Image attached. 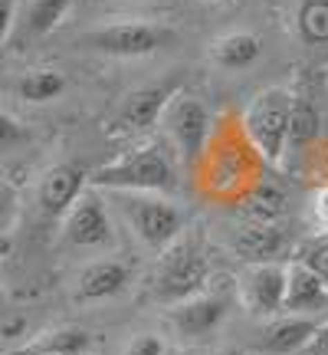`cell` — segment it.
<instances>
[{
  "label": "cell",
  "instance_id": "obj_1",
  "mask_svg": "<svg viewBox=\"0 0 328 355\" xmlns=\"http://www.w3.org/2000/svg\"><path fill=\"white\" fill-rule=\"evenodd\" d=\"M92 188L109 191H145V194H171L181 184L177 171V152L161 139L145 141L131 152L118 155L115 162L92 171Z\"/></svg>",
  "mask_w": 328,
  "mask_h": 355
},
{
  "label": "cell",
  "instance_id": "obj_2",
  "mask_svg": "<svg viewBox=\"0 0 328 355\" xmlns=\"http://www.w3.org/2000/svg\"><path fill=\"white\" fill-rule=\"evenodd\" d=\"M118 194L125 224L152 254L161 257L184 237L188 214L174 201H167V194H145V191H118Z\"/></svg>",
  "mask_w": 328,
  "mask_h": 355
},
{
  "label": "cell",
  "instance_id": "obj_3",
  "mask_svg": "<svg viewBox=\"0 0 328 355\" xmlns=\"http://www.w3.org/2000/svg\"><path fill=\"white\" fill-rule=\"evenodd\" d=\"M207 277H210V260L203 254L201 237H181L171 250H164L158 257L152 277V296L167 306H177L203 293Z\"/></svg>",
  "mask_w": 328,
  "mask_h": 355
},
{
  "label": "cell",
  "instance_id": "obj_4",
  "mask_svg": "<svg viewBox=\"0 0 328 355\" xmlns=\"http://www.w3.org/2000/svg\"><path fill=\"white\" fill-rule=\"evenodd\" d=\"M292 102L295 92L282 86H269L256 92L253 102L243 112V128L250 135L253 148L263 155L266 162H282L289 152V132H292Z\"/></svg>",
  "mask_w": 328,
  "mask_h": 355
},
{
  "label": "cell",
  "instance_id": "obj_5",
  "mask_svg": "<svg viewBox=\"0 0 328 355\" xmlns=\"http://www.w3.org/2000/svg\"><path fill=\"white\" fill-rule=\"evenodd\" d=\"M181 92V79L177 76H164L158 83L131 89L125 99L112 109V115L105 119V135L109 139H135L145 135L152 125H158L167 112V105L174 102V96Z\"/></svg>",
  "mask_w": 328,
  "mask_h": 355
},
{
  "label": "cell",
  "instance_id": "obj_6",
  "mask_svg": "<svg viewBox=\"0 0 328 355\" xmlns=\"http://www.w3.org/2000/svg\"><path fill=\"white\" fill-rule=\"evenodd\" d=\"M174 30L167 24H148V20H125V24H109L95 26L79 37V43L92 53H105V56H122V60H138V56H152L174 43Z\"/></svg>",
  "mask_w": 328,
  "mask_h": 355
},
{
  "label": "cell",
  "instance_id": "obj_7",
  "mask_svg": "<svg viewBox=\"0 0 328 355\" xmlns=\"http://www.w3.org/2000/svg\"><path fill=\"white\" fill-rule=\"evenodd\" d=\"M60 237L69 250H109V247H115V220L99 188L89 184L79 194V201L63 217Z\"/></svg>",
  "mask_w": 328,
  "mask_h": 355
},
{
  "label": "cell",
  "instance_id": "obj_8",
  "mask_svg": "<svg viewBox=\"0 0 328 355\" xmlns=\"http://www.w3.org/2000/svg\"><path fill=\"white\" fill-rule=\"evenodd\" d=\"M286 290H289V263L269 260V263H246L237 283V296L246 316L276 319L286 313Z\"/></svg>",
  "mask_w": 328,
  "mask_h": 355
},
{
  "label": "cell",
  "instance_id": "obj_9",
  "mask_svg": "<svg viewBox=\"0 0 328 355\" xmlns=\"http://www.w3.org/2000/svg\"><path fill=\"white\" fill-rule=\"evenodd\" d=\"M167 125V139L174 145L177 158L184 162V168H194L201 162L203 148H207V135H210V109L203 105L197 96L177 92L174 102L167 105V112L161 119Z\"/></svg>",
  "mask_w": 328,
  "mask_h": 355
},
{
  "label": "cell",
  "instance_id": "obj_10",
  "mask_svg": "<svg viewBox=\"0 0 328 355\" xmlns=\"http://www.w3.org/2000/svg\"><path fill=\"white\" fill-rule=\"evenodd\" d=\"M230 313V300L224 293H197V296H190L184 303L171 306V329L181 336V339H190V343H201L207 336H214L220 329V322L227 319Z\"/></svg>",
  "mask_w": 328,
  "mask_h": 355
},
{
  "label": "cell",
  "instance_id": "obj_11",
  "mask_svg": "<svg viewBox=\"0 0 328 355\" xmlns=\"http://www.w3.org/2000/svg\"><path fill=\"white\" fill-rule=\"evenodd\" d=\"M89 171L76 162H60L53 165L50 171H43L39 178V188H37V204H39V214L46 220H60V217L69 214V207L79 201V194L92 184L89 181Z\"/></svg>",
  "mask_w": 328,
  "mask_h": 355
},
{
  "label": "cell",
  "instance_id": "obj_12",
  "mask_svg": "<svg viewBox=\"0 0 328 355\" xmlns=\"http://www.w3.org/2000/svg\"><path fill=\"white\" fill-rule=\"evenodd\" d=\"M322 326H325L322 316H299V313H282L276 319H266L256 352L259 355H299L316 343Z\"/></svg>",
  "mask_w": 328,
  "mask_h": 355
},
{
  "label": "cell",
  "instance_id": "obj_13",
  "mask_svg": "<svg viewBox=\"0 0 328 355\" xmlns=\"http://www.w3.org/2000/svg\"><path fill=\"white\" fill-rule=\"evenodd\" d=\"M135 279V270L118 260V257H102V260H92L79 270L76 277V300L79 303H105V300H115L131 286Z\"/></svg>",
  "mask_w": 328,
  "mask_h": 355
},
{
  "label": "cell",
  "instance_id": "obj_14",
  "mask_svg": "<svg viewBox=\"0 0 328 355\" xmlns=\"http://www.w3.org/2000/svg\"><path fill=\"white\" fill-rule=\"evenodd\" d=\"M286 313L299 316H322L328 313V283L302 260L289 263V290H286Z\"/></svg>",
  "mask_w": 328,
  "mask_h": 355
},
{
  "label": "cell",
  "instance_id": "obj_15",
  "mask_svg": "<svg viewBox=\"0 0 328 355\" xmlns=\"http://www.w3.org/2000/svg\"><path fill=\"white\" fill-rule=\"evenodd\" d=\"M289 247V234L279 224H256L246 220L237 234H233V250L246 260V263H269L279 260V254Z\"/></svg>",
  "mask_w": 328,
  "mask_h": 355
},
{
  "label": "cell",
  "instance_id": "obj_16",
  "mask_svg": "<svg viewBox=\"0 0 328 355\" xmlns=\"http://www.w3.org/2000/svg\"><path fill=\"white\" fill-rule=\"evenodd\" d=\"M73 7V0H30L24 3V13L17 20V30L7 46H17V43H33V40H43L46 33H53L56 26L63 24L66 10Z\"/></svg>",
  "mask_w": 328,
  "mask_h": 355
},
{
  "label": "cell",
  "instance_id": "obj_17",
  "mask_svg": "<svg viewBox=\"0 0 328 355\" xmlns=\"http://www.w3.org/2000/svg\"><path fill=\"white\" fill-rule=\"evenodd\" d=\"M263 56V40L250 33V30H233V33H224L220 40H214L210 46V63L220 66V69H250V66L259 63Z\"/></svg>",
  "mask_w": 328,
  "mask_h": 355
},
{
  "label": "cell",
  "instance_id": "obj_18",
  "mask_svg": "<svg viewBox=\"0 0 328 355\" xmlns=\"http://www.w3.org/2000/svg\"><path fill=\"white\" fill-rule=\"evenodd\" d=\"M69 89V79L60 69H30L13 83V92L17 99L26 102V105H46V102H56Z\"/></svg>",
  "mask_w": 328,
  "mask_h": 355
},
{
  "label": "cell",
  "instance_id": "obj_19",
  "mask_svg": "<svg viewBox=\"0 0 328 355\" xmlns=\"http://www.w3.org/2000/svg\"><path fill=\"white\" fill-rule=\"evenodd\" d=\"M322 132V112L309 89H295L292 102V132H289V152H305Z\"/></svg>",
  "mask_w": 328,
  "mask_h": 355
},
{
  "label": "cell",
  "instance_id": "obj_20",
  "mask_svg": "<svg viewBox=\"0 0 328 355\" xmlns=\"http://www.w3.org/2000/svg\"><path fill=\"white\" fill-rule=\"evenodd\" d=\"M286 207H289L286 191L276 188V184H259L246 198L243 214H246V220H256V224H279L286 217Z\"/></svg>",
  "mask_w": 328,
  "mask_h": 355
},
{
  "label": "cell",
  "instance_id": "obj_21",
  "mask_svg": "<svg viewBox=\"0 0 328 355\" xmlns=\"http://www.w3.org/2000/svg\"><path fill=\"white\" fill-rule=\"evenodd\" d=\"M295 30L309 46H328V0H299Z\"/></svg>",
  "mask_w": 328,
  "mask_h": 355
},
{
  "label": "cell",
  "instance_id": "obj_22",
  "mask_svg": "<svg viewBox=\"0 0 328 355\" xmlns=\"http://www.w3.org/2000/svg\"><path fill=\"white\" fill-rule=\"evenodd\" d=\"M295 260H302L305 266H312L318 277L328 283V234H318L316 241L305 243L302 250L295 254Z\"/></svg>",
  "mask_w": 328,
  "mask_h": 355
},
{
  "label": "cell",
  "instance_id": "obj_23",
  "mask_svg": "<svg viewBox=\"0 0 328 355\" xmlns=\"http://www.w3.org/2000/svg\"><path fill=\"white\" fill-rule=\"evenodd\" d=\"M26 332H30V319L26 313H17V309H7L3 319H0V339L7 345V352H13V345L26 339Z\"/></svg>",
  "mask_w": 328,
  "mask_h": 355
},
{
  "label": "cell",
  "instance_id": "obj_24",
  "mask_svg": "<svg viewBox=\"0 0 328 355\" xmlns=\"http://www.w3.org/2000/svg\"><path fill=\"white\" fill-rule=\"evenodd\" d=\"M122 355H167V339L161 332H141L125 345Z\"/></svg>",
  "mask_w": 328,
  "mask_h": 355
},
{
  "label": "cell",
  "instance_id": "obj_25",
  "mask_svg": "<svg viewBox=\"0 0 328 355\" xmlns=\"http://www.w3.org/2000/svg\"><path fill=\"white\" fill-rule=\"evenodd\" d=\"M20 139H26V128H20V122H17L10 112H3L0 115V148H3V152H13Z\"/></svg>",
  "mask_w": 328,
  "mask_h": 355
},
{
  "label": "cell",
  "instance_id": "obj_26",
  "mask_svg": "<svg viewBox=\"0 0 328 355\" xmlns=\"http://www.w3.org/2000/svg\"><path fill=\"white\" fill-rule=\"evenodd\" d=\"M309 214H312V224L318 227V234H328V184H322V188L312 194Z\"/></svg>",
  "mask_w": 328,
  "mask_h": 355
},
{
  "label": "cell",
  "instance_id": "obj_27",
  "mask_svg": "<svg viewBox=\"0 0 328 355\" xmlns=\"http://www.w3.org/2000/svg\"><path fill=\"white\" fill-rule=\"evenodd\" d=\"M305 355H328V319H325V326L318 329V336H316V343L305 349Z\"/></svg>",
  "mask_w": 328,
  "mask_h": 355
},
{
  "label": "cell",
  "instance_id": "obj_28",
  "mask_svg": "<svg viewBox=\"0 0 328 355\" xmlns=\"http://www.w3.org/2000/svg\"><path fill=\"white\" fill-rule=\"evenodd\" d=\"M24 355H66V352H56V349H46V345H33V349Z\"/></svg>",
  "mask_w": 328,
  "mask_h": 355
},
{
  "label": "cell",
  "instance_id": "obj_29",
  "mask_svg": "<svg viewBox=\"0 0 328 355\" xmlns=\"http://www.w3.org/2000/svg\"><path fill=\"white\" fill-rule=\"evenodd\" d=\"M99 3H128V0H99Z\"/></svg>",
  "mask_w": 328,
  "mask_h": 355
}]
</instances>
